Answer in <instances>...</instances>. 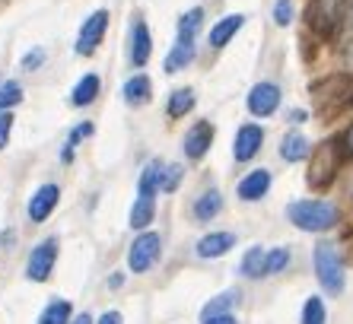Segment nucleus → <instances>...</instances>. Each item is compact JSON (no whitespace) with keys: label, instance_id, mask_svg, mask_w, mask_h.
<instances>
[{"label":"nucleus","instance_id":"obj_20","mask_svg":"<svg viewBox=\"0 0 353 324\" xmlns=\"http://www.w3.org/2000/svg\"><path fill=\"white\" fill-rule=\"evenodd\" d=\"M153 216H157V197L137 191V201L131 207V229H147L153 223Z\"/></svg>","mask_w":353,"mask_h":324},{"label":"nucleus","instance_id":"obj_34","mask_svg":"<svg viewBox=\"0 0 353 324\" xmlns=\"http://www.w3.org/2000/svg\"><path fill=\"white\" fill-rule=\"evenodd\" d=\"M99 324H124V315H121V312H115V308H112V312H105V315L99 318Z\"/></svg>","mask_w":353,"mask_h":324},{"label":"nucleus","instance_id":"obj_24","mask_svg":"<svg viewBox=\"0 0 353 324\" xmlns=\"http://www.w3.org/2000/svg\"><path fill=\"white\" fill-rule=\"evenodd\" d=\"M201 26H204V10H201V7L188 10V13H181V17H179V39H197Z\"/></svg>","mask_w":353,"mask_h":324},{"label":"nucleus","instance_id":"obj_19","mask_svg":"<svg viewBox=\"0 0 353 324\" xmlns=\"http://www.w3.org/2000/svg\"><path fill=\"white\" fill-rule=\"evenodd\" d=\"M99 90H102V80H99L96 73H86L83 80H77L74 92H70V105L83 108V105H92L99 96Z\"/></svg>","mask_w":353,"mask_h":324},{"label":"nucleus","instance_id":"obj_26","mask_svg":"<svg viewBox=\"0 0 353 324\" xmlns=\"http://www.w3.org/2000/svg\"><path fill=\"white\" fill-rule=\"evenodd\" d=\"M290 261H293L290 248H271V252H268V261H264V276L283 274V270L290 267Z\"/></svg>","mask_w":353,"mask_h":324},{"label":"nucleus","instance_id":"obj_38","mask_svg":"<svg viewBox=\"0 0 353 324\" xmlns=\"http://www.w3.org/2000/svg\"><path fill=\"white\" fill-rule=\"evenodd\" d=\"M124 283V274H115V276H112V280H108V286H112V290H118V286H121Z\"/></svg>","mask_w":353,"mask_h":324},{"label":"nucleus","instance_id":"obj_2","mask_svg":"<svg viewBox=\"0 0 353 324\" xmlns=\"http://www.w3.org/2000/svg\"><path fill=\"white\" fill-rule=\"evenodd\" d=\"M312 264H315V276H319L321 290L331 292V296H341L347 286V274H344V261H341L337 245L319 242L315 245V254H312Z\"/></svg>","mask_w":353,"mask_h":324},{"label":"nucleus","instance_id":"obj_31","mask_svg":"<svg viewBox=\"0 0 353 324\" xmlns=\"http://www.w3.org/2000/svg\"><path fill=\"white\" fill-rule=\"evenodd\" d=\"M45 57H48V54H45V48H32V51H29V54L23 57V70H26V73L39 70V67L45 64Z\"/></svg>","mask_w":353,"mask_h":324},{"label":"nucleus","instance_id":"obj_16","mask_svg":"<svg viewBox=\"0 0 353 324\" xmlns=\"http://www.w3.org/2000/svg\"><path fill=\"white\" fill-rule=\"evenodd\" d=\"M121 96L128 105L140 108V105H147L150 96H153V83H150V77H143V73H137V77H131V80L121 86Z\"/></svg>","mask_w":353,"mask_h":324},{"label":"nucleus","instance_id":"obj_39","mask_svg":"<svg viewBox=\"0 0 353 324\" xmlns=\"http://www.w3.org/2000/svg\"><path fill=\"white\" fill-rule=\"evenodd\" d=\"M70 324H92V318L86 315V312H83V315H77V318H74V321H70Z\"/></svg>","mask_w":353,"mask_h":324},{"label":"nucleus","instance_id":"obj_27","mask_svg":"<svg viewBox=\"0 0 353 324\" xmlns=\"http://www.w3.org/2000/svg\"><path fill=\"white\" fill-rule=\"evenodd\" d=\"M23 102V86L17 80H0V112H10Z\"/></svg>","mask_w":353,"mask_h":324},{"label":"nucleus","instance_id":"obj_22","mask_svg":"<svg viewBox=\"0 0 353 324\" xmlns=\"http://www.w3.org/2000/svg\"><path fill=\"white\" fill-rule=\"evenodd\" d=\"M70 321H74V308H70L67 299H51L39 315V324H70Z\"/></svg>","mask_w":353,"mask_h":324},{"label":"nucleus","instance_id":"obj_30","mask_svg":"<svg viewBox=\"0 0 353 324\" xmlns=\"http://www.w3.org/2000/svg\"><path fill=\"white\" fill-rule=\"evenodd\" d=\"M274 23L277 26L293 23V3H290V0H277V3H274Z\"/></svg>","mask_w":353,"mask_h":324},{"label":"nucleus","instance_id":"obj_7","mask_svg":"<svg viewBox=\"0 0 353 324\" xmlns=\"http://www.w3.org/2000/svg\"><path fill=\"white\" fill-rule=\"evenodd\" d=\"M280 108V86L277 83H255L252 92H248V112L255 118H271Z\"/></svg>","mask_w":353,"mask_h":324},{"label":"nucleus","instance_id":"obj_25","mask_svg":"<svg viewBox=\"0 0 353 324\" xmlns=\"http://www.w3.org/2000/svg\"><path fill=\"white\" fill-rule=\"evenodd\" d=\"M194 108V90H175L169 96V118H185Z\"/></svg>","mask_w":353,"mask_h":324},{"label":"nucleus","instance_id":"obj_10","mask_svg":"<svg viewBox=\"0 0 353 324\" xmlns=\"http://www.w3.org/2000/svg\"><path fill=\"white\" fill-rule=\"evenodd\" d=\"M268 191H271V172L268 169H252L236 188L239 201H245V203H255L261 197H268Z\"/></svg>","mask_w":353,"mask_h":324},{"label":"nucleus","instance_id":"obj_11","mask_svg":"<svg viewBox=\"0 0 353 324\" xmlns=\"http://www.w3.org/2000/svg\"><path fill=\"white\" fill-rule=\"evenodd\" d=\"M232 248H236V232H207L204 239L194 245L197 258H204V261L223 258V254H230Z\"/></svg>","mask_w":353,"mask_h":324},{"label":"nucleus","instance_id":"obj_15","mask_svg":"<svg viewBox=\"0 0 353 324\" xmlns=\"http://www.w3.org/2000/svg\"><path fill=\"white\" fill-rule=\"evenodd\" d=\"M245 26V17L242 13H230V17H223L220 23L210 29V48H226L232 39H236V32Z\"/></svg>","mask_w":353,"mask_h":324},{"label":"nucleus","instance_id":"obj_23","mask_svg":"<svg viewBox=\"0 0 353 324\" xmlns=\"http://www.w3.org/2000/svg\"><path fill=\"white\" fill-rule=\"evenodd\" d=\"M239 299H242V292L239 290H226L220 292L216 299H210L204 308H201V318H210V315H226L232 305H239Z\"/></svg>","mask_w":353,"mask_h":324},{"label":"nucleus","instance_id":"obj_32","mask_svg":"<svg viewBox=\"0 0 353 324\" xmlns=\"http://www.w3.org/2000/svg\"><path fill=\"white\" fill-rule=\"evenodd\" d=\"M10 134H13V114H10V112H0V150H7Z\"/></svg>","mask_w":353,"mask_h":324},{"label":"nucleus","instance_id":"obj_28","mask_svg":"<svg viewBox=\"0 0 353 324\" xmlns=\"http://www.w3.org/2000/svg\"><path fill=\"white\" fill-rule=\"evenodd\" d=\"M303 324H328V312L319 296H309L303 305Z\"/></svg>","mask_w":353,"mask_h":324},{"label":"nucleus","instance_id":"obj_33","mask_svg":"<svg viewBox=\"0 0 353 324\" xmlns=\"http://www.w3.org/2000/svg\"><path fill=\"white\" fill-rule=\"evenodd\" d=\"M86 137H92V124L86 121V124H77L74 130H70V137H67V143H80V140H86Z\"/></svg>","mask_w":353,"mask_h":324},{"label":"nucleus","instance_id":"obj_37","mask_svg":"<svg viewBox=\"0 0 353 324\" xmlns=\"http://www.w3.org/2000/svg\"><path fill=\"white\" fill-rule=\"evenodd\" d=\"M344 150L347 153H353V124H350V130L344 134Z\"/></svg>","mask_w":353,"mask_h":324},{"label":"nucleus","instance_id":"obj_35","mask_svg":"<svg viewBox=\"0 0 353 324\" xmlns=\"http://www.w3.org/2000/svg\"><path fill=\"white\" fill-rule=\"evenodd\" d=\"M204 324H239L236 318L226 312V315H210V318H204Z\"/></svg>","mask_w":353,"mask_h":324},{"label":"nucleus","instance_id":"obj_29","mask_svg":"<svg viewBox=\"0 0 353 324\" xmlns=\"http://www.w3.org/2000/svg\"><path fill=\"white\" fill-rule=\"evenodd\" d=\"M181 165H165V175H163V194H172L175 188H179V181H181Z\"/></svg>","mask_w":353,"mask_h":324},{"label":"nucleus","instance_id":"obj_6","mask_svg":"<svg viewBox=\"0 0 353 324\" xmlns=\"http://www.w3.org/2000/svg\"><path fill=\"white\" fill-rule=\"evenodd\" d=\"M214 137H216V128L210 121H194L188 128V134L181 137V153L185 159H204L210 153V146H214Z\"/></svg>","mask_w":353,"mask_h":324},{"label":"nucleus","instance_id":"obj_13","mask_svg":"<svg viewBox=\"0 0 353 324\" xmlns=\"http://www.w3.org/2000/svg\"><path fill=\"white\" fill-rule=\"evenodd\" d=\"M337 172V159H334V150L328 146H321L319 153H312V172H309V181L312 185H328L331 179H334Z\"/></svg>","mask_w":353,"mask_h":324},{"label":"nucleus","instance_id":"obj_3","mask_svg":"<svg viewBox=\"0 0 353 324\" xmlns=\"http://www.w3.org/2000/svg\"><path fill=\"white\" fill-rule=\"evenodd\" d=\"M58 248H61L58 235H48V239H41L32 252H29L26 276H29L32 283H45V280L51 276V270H54V264H58Z\"/></svg>","mask_w":353,"mask_h":324},{"label":"nucleus","instance_id":"obj_21","mask_svg":"<svg viewBox=\"0 0 353 324\" xmlns=\"http://www.w3.org/2000/svg\"><path fill=\"white\" fill-rule=\"evenodd\" d=\"M264 261H268V252H264L261 245H252V248L242 254L239 274L248 276V280H258V276H264Z\"/></svg>","mask_w":353,"mask_h":324},{"label":"nucleus","instance_id":"obj_14","mask_svg":"<svg viewBox=\"0 0 353 324\" xmlns=\"http://www.w3.org/2000/svg\"><path fill=\"white\" fill-rule=\"evenodd\" d=\"M197 57L194 39H179L172 45V51L165 54V73H181L185 67H191V61Z\"/></svg>","mask_w":353,"mask_h":324},{"label":"nucleus","instance_id":"obj_8","mask_svg":"<svg viewBox=\"0 0 353 324\" xmlns=\"http://www.w3.org/2000/svg\"><path fill=\"white\" fill-rule=\"evenodd\" d=\"M261 143H264V128H258V124H242V128L236 130V140H232V159L252 162L261 153Z\"/></svg>","mask_w":353,"mask_h":324},{"label":"nucleus","instance_id":"obj_18","mask_svg":"<svg viewBox=\"0 0 353 324\" xmlns=\"http://www.w3.org/2000/svg\"><path fill=\"white\" fill-rule=\"evenodd\" d=\"M220 210H223V194L216 191V188L204 191V194L194 201V207H191V213H194L197 223H210L214 216H220Z\"/></svg>","mask_w":353,"mask_h":324},{"label":"nucleus","instance_id":"obj_36","mask_svg":"<svg viewBox=\"0 0 353 324\" xmlns=\"http://www.w3.org/2000/svg\"><path fill=\"white\" fill-rule=\"evenodd\" d=\"M305 118H309V114H305L303 108H293V112H290V121H293V124H303Z\"/></svg>","mask_w":353,"mask_h":324},{"label":"nucleus","instance_id":"obj_17","mask_svg":"<svg viewBox=\"0 0 353 324\" xmlns=\"http://www.w3.org/2000/svg\"><path fill=\"white\" fill-rule=\"evenodd\" d=\"M312 153V143L299 134V130H290L287 137L280 140V159L283 162H303Z\"/></svg>","mask_w":353,"mask_h":324},{"label":"nucleus","instance_id":"obj_5","mask_svg":"<svg viewBox=\"0 0 353 324\" xmlns=\"http://www.w3.org/2000/svg\"><path fill=\"white\" fill-rule=\"evenodd\" d=\"M108 10H96L92 17H86L83 19V26H80V35H77V45H74V51L80 57H90V54H96V48L102 45V39H105V29H108Z\"/></svg>","mask_w":353,"mask_h":324},{"label":"nucleus","instance_id":"obj_4","mask_svg":"<svg viewBox=\"0 0 353 324\" xmlns=\"http://www.w3.org/2000/svg\"><path fill=\"white\" fill-rule=\"evenodd\" d=\"M159 254H163V239L157 232H140L128 252V267L131 274H147L159 261Z\"/></svg>","mask_w":353,"mask_h":324},{"label":"nucleus","instance_id":"obj_9","mask_svg":"<svg viewBox=\"0 0 353 324\" xmlns=\"http://www.w3.org/2000/svg\"><path fill=\"white\" fill-rule=\"evenodd\" d=\"M58 201H61V188L48 181V185L35 188V194L29 197V207H26V213H29V219H32L35 226H39V223H45L51 213L58 210Z\"/></svg>","mask_w":353,"mask_h":324},{"label":"nucleus","instance_id":"obj_1","mask_svg":"<svg viewBox=\"0 0 353 324\" xmlns=\"http://www.w3.org/2000/svg\"><path fill=\"white\" fill-rule=\"evenodd\" d=\"M287 219L293 223L299 232H328L337 226V207L331 201H315V197H305V201H293L287 203Z\"/></svg>","mask_w":353,"mask_h":324},{"label":"nucleus","instance_id":"obj_12","mask_svg":"<svg viewBox=\"0 0 353 324\" xmlns=\"http://www.w3.org/2000/svg\"><path fill=\"white\" fill-rule=\"evenodd\" d=\"M153 54V39H150V29L143 19H134L131 23V48H128V57H131L134 67H143Z\"/></svg>","mask_w":353,"mask_h":324}]
</instances>
